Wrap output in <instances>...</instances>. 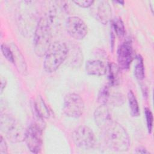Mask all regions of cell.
I'll return each mask as SVG.
<instances>
[{"label":"cell","instance_id":"1","mask_svg":"<svg viewBox=\"0 0 154 154\" xmlns=\"http://www.w3.org/2000/svg\"><path fill=\"white\" fill-rule=\"evenodd\" d=\"M107 146L113 151H127L130 146V139L125 129L118 122L112 121L102 130Z\"/></svg>","mask_w":154,"mask_h":154},{"label":"cell","instance_id":"2","mask_svg":"<svg viewBox=\"0 0 154 154\" xmlns=\"http://www.w3.org/2000/svg\"><path fill=\"white\" fill-rule=\"evenodd\" d=\"M52 19L49 17H42L36 26L34 37L33 46L35 55L44 57L51 45Z\"/></svg>","mask_w":154,"mask_h":154},{"label":"cell","instance_id":"3","mask_svg":"<svg viewBox=\"0 0 154 154\" xmlns=\"http://www.w3.org/2000/svg\"><path fill=\"white\" fill-rule=\"evenodd\" d=\"M69 48L63 42L57 41L51 43L44 57L43 68L49 73L55 72L67 58Z\"/></svg>","mask_w":154,"mask_h":154},{"label":"cell","instance_id":"4","mask_svg":"<svg viewBox=\"0 0 154 154\" xmlns=\"http://www.w3.org/2000/svg\"><path fill=\"white\" fill-rule=\"evenodd\" d=\"M0 129L5 137L12 143H20L25 140L26 129L13 116L9 114L1 113Z\"/></svg>","mask_w":154,"mask_h":154},{"label":"cell","instance_id":"5","mask_svg":"<svg viewBox=\"0 0 154 154\" xmlns=\"http://www.w3.org/2000/svg\"><path fill=\"white\" fill-rule=\"evenodd\" d=\"M43 129L35 122L32 123L26 129L25 142L28 149L33 153H39L43 146Z\"/></svg>","mask_w":154,"mask_h":154},{"label":"cell","instance_id":"6","mask_svg":"<svg viewBox=\"0 0 154 154\" xmlns=\"http://www.w3.org/2000/svg\"><path fill=\"white\" fill-rule=\"evenodd\" d=\"M63 110L66 116L78 118L82 115L84 110V101L79 94L68 93L64 98Z\"/></svg>","mask_w":154,"mask_h":154},{"label":"cell","instance_id":"7","mask_svg":"<svg viewBox=\"0 0 154 154\" xmlns=\"http://www.w3.org/2000/svg\"><path fill=\"white\" fill-rule=\"evenodd\" d=\"M72 137L74 143L79 148L84 150L93 147L95 144V135L89 127L81 125L78 127L72 133Z\"/></svg>","mask_w":154,"mask_h":154},{"label":"cell","instance_id":"8","mask_svg":"<svg viewBox=\"0 0 154 154\" xmlns=\"http://www.w3.org/2000/svg\"><path fill=\"white\" fill-rule=\"evenodd\" d=\"M66 29L68 34L76 40H82L87 34L88 28L79 17L69 16L66 20Z\"/></svg>","mask_w":154,"mask_h":154},{"label":"cell","instance_id":"9","mask_svg":"<svg viewBox=\"0 0 154 154\" xmlns=\"http://www.w3.org/2000/svg\"><path fill=\"white\" fill-rule=\"evenodd\" d=\"M118 66L121 70H127L129 68L133 60V49L130 40H126L117 49Z\"/></svg>","mask_w":154,"mask_h":154},{"label":"cell","instance_id":"10","mask_svg":"<svg viewBox=\"0 0 154 154\" xmlns=\"http://www.w3.org/2000/svg\"><path fill=\"white\" fill-rule=\"evenodd\" d=\"M95 123L100 130H103L112 121L111 114L106 105H100L94 112Z\"/></svg>","mask_w":154,"mask_h":154},{"label":"cell","instance_id":"11","mask_svg":"<svg viewBox=\"0 0 154 154\" xmlns=\"http://www.w3.org/2000/svg\"><path fill=\"white\" fill-rule=\"evenodd\" d=\"M85 71L93 76H100L105 75L107 72V66L106 64L99 60H90L85 63Z\"/></svg>","mask_w":154,"mask_h":154},{"label":"cell","instance_id":"12","mask_svg":"<svg viewBox=\"0 0 154 154\" xmlns=\"http://www.w3.org/2000/svg\"><path fill=\"white\" fill-rule=\"evenodd\" d=\"M95 15L97 19L102 23L106 24L111 18V8L107 1H101L99 2Z\"/></svg>","mask_w":154,"mask_h":154},{"label":"cell","instance_id":"13","mask_svg":"<svg viewBox=\"0 0 154 154\" xmlns=\"http://www.w3.org/2000/svg\"><path fill=\"white\" fill-rule=\"evenodd\" d=\"M10 47L12 49L13 57H14V64L16 66V68L18 70L19 73L22 75H26L27 74V66L25 58L19 49L18 47L14 44L12 43L10 45Z\"/></svg>","mask_w":154,"mask_h":154},{"label":"cell","instance_id":"14","mask_svg":"<svg viewBox=\"0 0 154 154\" xmlns=\"http://www.w3.org/2000/svg\"><path fill=\"white\" fill-rule=\"evenodd\" d=\"M108 79L109 86H117L119 85L122 81L121 69L118 64L112 62L108 64Z\"/></svg>","mask_w":154,"mask_h":154},{"label":"cell","instance_id":"15","mask_svg":"<svg viewBox=\"0 0 154 154\" xmlns=\"http://www.w3.org/2000/svg\"><path fill=\"white\" fill-rule=\"evenodd\" d=\"M33 111L35 117L43 119H48L50 116V111L41 96H38L33 103Z\"/></svg>","mask_w":154,"mask_h":154},{"label":"cell","instance_id":"16","mask_svg":"<svg viewBox=\"0 0 154 154\" xmlns=\"http://www.w3.org/2000/svg\"><path fill=\"white\" fill-rule=\"evenodd\" d=\"M128 99L131 116L134 117H138L140 114V108L137 98L132 90H129L128 93Z\"/></svg>","mask_w":154,"mask_h":154},{"label":"cell","instance_id":"17","mask_svg":"<svg viewBox=\"0 0 154 154\" xmlns=\"http://www.w3.org/2000/svg\"><path fill=\"white\" fill-rule=\"evenodd\" d=\"M134 75L138 81H142L145 77L143 59L140 55L136 56V63L134 66Z\"/></svg>","mask_w":154,"mask_h":154},{"label":"cell","instance_id":"18","mask_svg":"<svg viewBox=\"0 0 154 154\" xmlns=\"http://www.w3.org/2000/svg\"><path fill=\"white\" fill-rule=\"evenodd\" d=\"M111 96L109 91V85H103L99 90L97 94V102L100 105H106L109 102Z\"/></svg>","mask_w":154,"mask_h":154},{"label":"cell","instance_id":"19","mask_svg":"<svg viewBox=\"0 0 154 154\" xmlns=\"http://www.w3.org/2000/svg\"><path fill=\"white\" fill-rule=\"evenodd\" d=\"M112 27L116 35L119 38H122L124 37L125 34V27L121 18L117 17L113 20Z\"/></svg>","mask_w":154,"mask_h":154},{"label":"cell","instance_id":"20","mask_svg":"<svg viewBox=\"0 0 154 154\" xmlns=\"http://www.w3.org/2000/svg\"><path fill=\"white\" fill-rule=\"evenodd\" d=\"M1 52L4 57L11 63H14V57L12 49L10 46H8L5 43H2L1 45Z\"/></svg>","mask_w":154,"mask_h":154},{"label":"cell","instance_id":"21","mask_svg":"<svg viewBox=\"0 0 154 154\" xmlns=\"http://www.w3.org/2000/svg\"><path fill=\"white\" fill-rule=\"evenodd\" d=\"M144 114H145L148 132L150 134L152 132V128H153V114L150 109L147 107H146L144 108Z\"/></svg>","mask_w":154,"mask_h":154},{"label":"cell","instance_id":"22","mask_svg":"<svg viewBox=\"0 0 154 154\" xmlns=\"http://www.w3.org/2000/svg\"><path fill=\"white\" fill-rule=\"evenodd\" d=\"M73 2L76 5H78L80 7L88 8L93 4L94 1H91V0H85V1H73Z\"/></svg>","mask_w":154,"mask_h":154},{"label":"cell","instance_id":"23","mask_svg":"<svg viewBox=\"0 0 154 154\" xmlns=\"http://www.w3.org/2000/svg\"><path fill=\"white\" fill-rule=\"evenodd\" d=\"M8 153V147L5 140L2 135L0 137V154H6Z\"/></svg>","mask_w":154,"mask_h":154},{"label":"cell","instance_id":"24","mask_svg":"<svg viewBox=\"0 0 154 154\" xmlns=\"http://www.w3.org/2000/svg\"><path fill=\"white\" fill-rule=\"evenodd\" d=\"M135 152L136 153H143V154H146V153H150V152L144 147L142 146H140L138 147H137L135 150Z\"/></svg>","mask_w":154,"mask_h":154},{"label":"cell","instance_id":"25","mask_svg":"<svg viewBox=\"0 0 154 154\" xmlns=\"http://www.w3.org/2000/svg\"><path fill=\"white\" fill-rule=\"evenodd\" d=\"M6 84H7L6 80L5 79V78L1 77V94L2 93L4 90L5 89Z\"/></svg>","mask_w":154,"mask_h":154},{"label":"cell","instance_id":"26","mask_svg":"<svg viewBox=\"0 0 154 154\" xmlns=\"http://www.w3.org/2000/svg\"><path fill=\"white\" fill-rule=\"evenodd\" d=\"M116 2L119 3V4H122V5H123V4H124V1H116Z\"/></svg>","mask_w":154,"mask_h":154}]
</instances>
